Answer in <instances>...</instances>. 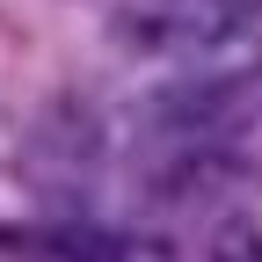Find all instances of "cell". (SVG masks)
<instances>
[{"mask_svg":"<svg viewBox=\"0 0 262 262\" xmlns=\"http://www.w3.org/2000/svg\"><path fill=\"white\" fill-rule=\"evenodd\" d=\"M262 29V0H117L110 8V37L131 58H160V66H189L211 51H241Z\"/></svg>","mask_w":262,"mask_h":262,"instance_id":"6da1fadb","label":"cell"}]
</instances>
